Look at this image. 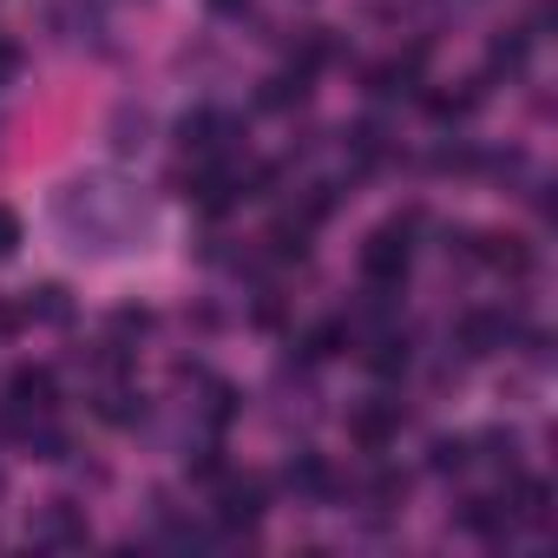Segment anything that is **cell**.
I'll list each match as a JSON object with an SVG mask.
<instances>
[{
    "label": "cell",
    "instance_id": "cell-26",
    "mask_svg": "<svg viewBox=\"0 0 558 558\" xmlns=\"http://www.w3.org/2000/svg\"><path fill=\"white\" fill-rule=\"evenodd\" d=\"M184 473H191V480H217V473H223V453H217V447H197V453H184Z\"/></svg>",
    "mask_w": 558,
    "mask_h": 558
},
{
    "label": "cell",
    "instance_id": "cell-9",
    "mask_svg": "<svg viewBox=\"0 0 558 558\" xmlns=\"http://www.w3.org/2000/svg\"><path fill=\"white\" fill-rule=\"evenodd\" d=\"M310 230H316V223H310L303 210H283V217L269 223V236H263V243H269V256H276V263H303V256H310Z\"/></svg>",
    "mask_w": 558,
    "mask_h": 558
},
{
    "label": "cell",
    "instance_id": "cell-17",
    "mask_svg": "<svg viewBox=\"0 0 558 558\" xmlns=\"http://www.w3.org/2000/svg\"><path fill=\"white\" fill-rule=\"evenodd\" d=\"M460 525L480 532V538H506V532H512V506H499V499H466V506H460Z\"/></svg>",
    "mask_w": 558,
    "mask_h": 558
},
{
    "label": "cell",
    "instance_id": "cell-2",
    "mask_svg": "<svg viewBox=\"0 0 558 558\" xmlns=\"http://www.w3.org/2000/svg\"><path fill=\"white\" fill-rule=\"evenodd\" d=\"M408 230H414V217H395V223L362 236V276H368V283H395V290L408 283V263H414Z\"/></svg>",
    "mask_w": 558,
    "mask_h": 558
},
{
    "label": "cell",
    "instance_id": "cell-16",
    "mask_svg": "<svg viewBox=\"0 0 558 558\" xmlns=\"http://www.w3.org/2000/svg\"><path fill=\"white\" fill-rule=\"evenodd\" d=\"M349 342H355L349 316H323V323H316V329L303 336V355H310V362H329V355H342Z\"/></svg>",
    "mask_w": 558,
    "mask_h": 558
},
{
    "label": "cell",
    "instance_id": "cell-8",
    "mask_svg": "<svg viewBox=\"0 0 558 558\" xmlns=\"http://www.w3.org/2000/svg\"><path fill=\"white\" fill-rule=\"evenodd\" d=\"M283 486H290L296 499H310V506H329V499H336V473H329L323 453H296L290 473H283Z\"/></svg>",
    "mask_w": 558,
    "mask_h": 558
},
{
    "label": "cell",
    "instance_id": "cell-24",
    "mask_svg": "<svg viewBox=\"0 0 558 558\" xmlns=\"http://www.w3.org/2000/svg\"><path fill=\"white\" fill-rule=\"evenodd\" d=\"M401 493H408V473H395V466H381L375 480H368V506H401Z\"/></svg>",
    "mask_w": 558,
    "mask_h": 558
},
{
    "label": "cell",
    "instance_id": "cell-29",
    "mask_svg": "<svg viewBox=\"0 0 558 558\" xmlns=\"http://www.w3.org/2000/svg\"><path fill=\"white\" fill-rule=\"evenodd\" d=\"M14 80H21V47L0 40V86H14Z\"/></svg>",
    "mask_w": 558,
    "mask_h": 558
},
{
    "label": "cell",
    "instance_id": "cell-18",
    "mask_svg": "<svg viewBox=\"0 0 558 558\" xmlns=\"http://www.w3.org/2000/svg\"><path fill=\"white\" fill-rule=\"evenodd\" d=\"M145 138H151V112L145 106H119L112 112V145L119 151H145Z\"/></svg>",
    "mask_w": 558,
    "mask_h": 558
},
{
    "label": "cell",
    "instance_id": "cell-7",
    "mask_svg": "<svg viewBox=\"0 0 558 558\" xmlns=\"http://www.w3.org/2000/svg\"><path fill=\"white\" fill-rule=\"evenodd\" d=\"M506 342H512V323L499 310H466L460 316V349L466 355H499Z\"/></svg>",
    "mask_w": 558,
    "mask_h": 558
},
{
    "label": "cell",
    "instance_id": "cell-14",
    "mask_svg": "<svg viewBox=\"0 0 558 558\" xmlns=\"http://www.w3.org/2000/svg\"><path fill=\"white\" fill-rule=\"evenodd\" d=\"M414 86H421V53L388 60V66H375V73H368V93H375V99H408Z\"/></svg>",
    "mask_w": 558,
    "mask_h": 558
},
{
    "label": "cell",
    "instance_id": "cell-28",
    "mask_svg": "<svg viewBox=\"0 0 558 558\" xmlns=\"http://www.w3.org/2000/svg\"><path fill=\"white\" fill-rule=\"evenodd\" d=\"M14 250H21V217H14L8 204H0V263H8Z\"/></svg>",
    "mask_w": 558,
    "mask_h": 558
},
{
    "label": "cell",
    "instance_id": "cell-13",
    "mask_svg": "<svg viewBox=\"0 0 558 558\" xmlns=\"http://www.w3.org/2000/svg\"><path fill=\"white\" fill-rule=\"evenodd\" d=\"M336 60H342V40H336L329 27H310V34L296 40V53H290V66H296V73H310V80H316L323 66H336Z\"/></svg>",
    "mask_w": 558,
    "mask_h": 558
},
{
    "label": "cell",
    "instance_id": "cell-15",
    "mask_svg": "<svg viewBox=\"0 0 558 558\" xmlns=\"http://www.w3.org/2000/svg\"><path fill=\"white\" fill-rule=\"evenodd\" d=\"M99 421H112V427L145 421V395H138L132 381H106V388H99Z\"/></svg>",
    "mask_w": 558,
    "mask_h": 558
},
{
    "label": "cell",
    "instance_id": "cell-25",
    "mask_svg": "<svg viewBox=\"0 0 558 558\" xmlns=\"http://www.w3.org/2000/svg\"><path fill=\"white\" fill-rule=\"evenodd\" d=\"M151 336V310H112V342H138Z\"/></svg>",
    "mask_w": 558,
    "mask_h": 558
},
{
    "label": "cell",
    "instance_id": "cell-10",
    "mask_svg": "<svg viewBox=\"0 0 558 558\" xmlns=\"http://www.w3.org/2000/svg\"><path fill=\"white\" fill-rule=\"evenodd\" d=\"M34 545H53V551H66V545H86V519H80L66 499H53V506L40 512V525H34Z\"/></svg>",
    "mask_w": 558,
    "mask_h": 558
},
{
    "label": "cell",
    "instance_id": "cell-31",
    "mask_svg": "<svg viewBox=\"0 0 558 558\" xmlns=\"http://www.w3.org/2000/svg\"><path fill=\"white\" fill-rule=\"evenodd\" d=\"M250 0H210V14H243Z\"/></svg>",
    "mask_w": 558,
    "mask_h": 558
},
{
    "label": "cell",
    "instance_id": "cell-5",
    "mask_svg": "<svg viewBox=\"0 0 558 558\" xmlns=\"http://www.w3.org/2000/svg\"><path fill=\"white\" fill-rule=\"evenodd\" d=\"M263 512H269V486H263V480L243 473V480H223V486H217V525H223V532H250Z\"/></svg>",
    "mask_w": 558,
    "mask_h": 558
},
{
    "label": "cell",
    "instance_id": "cell-19",
    "mask_svg": "<svg viewBox=\"0 0 558 558\" xmlns=\"http://www.w3.org/2000/svg\"><path fill=\"white\" fill-rule=\"evenodd\" d=\"M21 316H27V323H66V316H73V303H66V290H60V283H40V290H27Z\"/></svg>",
    "mask_w": 558,
    "mask_h": 558
},
{
    "label": "cell",
    "instance_id": "cell-12",
    "mask_svg": "<svg viewBox=\"0 0 558 558\" xmlns=\"http://www.w3.org/2000/svg\"><path fill=\"white\" fill-rule=\"evenodd\" d=\"M362 362H368V375H381V381H395V375H408V362H414V349H408V336L401 329H381L368 349H362Z\"/></svg>",
    "mask_w": 558,
    "mask_h": 558
},
{
    "label": "cell",
    "instance_id": "cell-27",
    "mask_svg": "<svg viewBox=\"0 0 558 558\" xmlns=\"http://www.w3.org/2000/svg\"><path fill=\"white\" fill-rule=\"evenodd\" d=\"M480 447H486V460H493V466H506V473H512V453H519V440H512V434H486Z\"/></svg>",
    "mask_w": 558,
    "mask_h": 558
},
{
    "label": "cell",
    "instance_id": "cell-4",
    "mask_svg": "<svg viewBox=\"0 0 558 558\" xmlns=\"http://www.w3.org/2000/svg\"><path fill=\"white\" fill-rule=\"evenodd\" d=\"M349 434H355L362 453H388V447L401 440V401H388V395L362 401V408L349 414Z\"/></svg>",
    "mask_w": 558,
    "mask_h": 558
},
{
    "label": "cell",
    "instance_id": "cell-1",
    "mask_svg": "<svg viewBox=\"0 0 558 558\" xmlns=\"http://www.w3.org/2000/svg\"><path fill=\"white\" fill-rule=\"evenodd\" d=\"M60 223H66V236H73L80 256L86 250L112 256V250H125V243H138L151 230V204L138 197V184L93 171V178H73L60 191Z\"/></svg>",
    "mask_w": 558,
    "mask_h": 558
},
{
    "label": "cell",
    "instance_id": "cell-22",
    "mask_svg": "<svg viewBox=\"0 0 558 558\" xmlns=\"http://www.w3.org/2000/svg\"><path fill=\"white\" fill-rule=\"evenodd\" d=\"M512 519H525V525H545V519H551V493H545V480H519V506H512Z\"/></svg>",
    "mask_w": 558,
    "mask_h": 558
},
{
    "label": "cell",
    "instance_id": "cell-23",
    "mask_svg": "<svg viewBox=\"0 0 558 558\" xmlns=\"http://www.w3.org/2000/svg\"><path fill=\"white\" fill-rule=\"evenodd\" d=\"M473 106H480V86H466V93H434V99H427V112H434L440 125H453V119H466Z\"/></svg>",
    "mask_w": 558,
    "mask_h": 558
},
{
    "label": "cell",
    "instance_id": "cell-30",
    "mask_svg": "<svg viewBox=\"0 0 558 558\" xmlns=\"http://www.w3.org/2000/svg\"><path fill=\"white\" fill-rule=\"evenodd\" d=\"M21 323H27V316H21V310H8V303H0V336H14V329H21Z\"/></svg>",
    "mask_w": 558,
    "mask_h": 558
},
{
    "label": "cell",
    "instance_id": "cell-6",
    "mask_svg": "<svg viewBox=\"0 0 558 558\" xmlns=\"http://www.w3.org/2000/svg\"><path fill=\"white\" fill-rule=\"evenodd\" d=\"M53 401H60V381H53V368H14L8 375V408L21 414V421H34V414H53Z\"/></svg>",
    "mask_w": 558,
    "mask_h": 558
},
{
    "label": "cell",
    "instance_id": "cell-21",
    "mask_svg": "<svg viewBox=\"0 0 558 558\" xmlns=\"http://www.w3.org/2000/svg\"><path fill=\"white\" fill-rule=\"evenodd\" d=\"M466 460H473V440H460V434H434L427 440V466L434 473H460Z\"/></svg>",
    "mask_w": 558,
    "mask_h": 558
},
{
    "label": "cell",
    "instance_id": "cell-3",
    "mask_svg": "<svg viewBox=\"0 0 558 558\" xmlns=\"http://www.w3.org/2000/svg\"><path fill=\"white\" fill-rule=\"evenodd\" d=\"M236 138H243V119L223 112V106H197V112L178 119V145H184L191 158H217V151H230Z\"/></svg>",
    "mask_w": 558,
    "mask_h": 558
},
{
    "label": "cell",
    "instance_id": "cell-11",
    "mask_svg": "<svg viewBox=\"0 0 558 558\" xmlns=\"http://www.w3.org/2000/svg\"><path fill=\"white\" fill-rule=\"evenodd\" d=\"M256 106H263V112H296V106H310V73H296V66L269 73L263 93H256Z\"/></svg>",
    "mask_w": 558,
    "mask_h": 558
},
{
    "label": "cell",
    "instance_id": "cell-20",
    "mask_svg": "<svg viewBox=\"0 0 558 558\" xmlns=\"http://www.w3.org/2000/svg\"><path fill=\"white\" fill-rule=\"evenodd\" d=\"M525 53H532V34H519V27H512V34H499V40L486 47V66H493V73H519V66H525Z\"/></svg>",
    "mask_w": 558,
    "mask_h": 558
}]
</instances>
